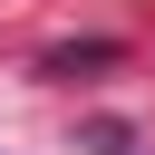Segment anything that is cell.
I'll return each instance as SVG.
<instances>
[{"label":"cell","mask_w":155,"mask_h":155,"mask_svg":"<svg viewBox=\"0 0 155 155\" xmlns=\"http://www.w3.org/2000/svg\"><path fill=\"white\" fill-rule=\"evenodd\" d=\"M116 58H126L116 39H87V48H48L39 68H48V78H78V68H116Z\"/></svg>","instance_id":"cell-1"}]
</instances>
